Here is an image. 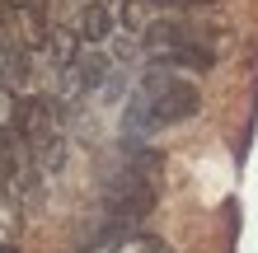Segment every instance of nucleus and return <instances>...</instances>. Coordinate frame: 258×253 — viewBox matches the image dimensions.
<instances>
[{
	"instance_id": "obj_8",
	"label": "nucleus",
	"mask_w": 258,
	"mask_h": 253,
	"mask_svg": "<svg viewBox=\"0 0 258 253\" xmlns=\"http://www.w3.org/2000/svg\"><path fill=\"white\" fill-rule=\"evenodd\" d=\"M14 127H19V99L10 85H0V136H10Z\"/></svg>"
},
{
	"instance_id": "obj_7",
	"label": "nucleus",
	"mask_w": 258,
	"mask_h": 253,
	"mask_svg": "<svg viewBox=\"0 0 258 253\" xmlns=\"http://www.w3.org/2000/svg\"><path fill=\"white\" fill-rule=\"evenodd\" d=\"M89 253H169L155 234H141V230H108L103 239L89 244Z\"/></svg>"
},
{
	"instance_id": "obj_12",
	"label": "nucleus",
	"mask_w": 258,
	"mask_h": 253,
	"mask_svg": "<svg viewBox=\"0 0 258 253\" xmlns=\"http://www.w3.org/2000/svg\"><path fill=\"white\" fill-rule=\"evenodd\" d=\"M14 5H38V0H14Z\"/></svg>"
},
{
	"instance_id": "obj_9",
	"label": "nucleus",
	"mask_w": 258,
	"mask_h": 253,
	"mask_svg": "<svg viewBox=\"0 0 258 253\" xmlns=\"http://www.w3.org/2000/svg\"><path fill=\"white\" fill-rule=\"evenodd\" d=\"M14 75H24V61L5 47V42H0V85H10Z\"/></svg>"
},
{
	"instance_id": "obj_2",
	"label": "nucleus",
	"mask_w": 258,
	"mask_h": 253,
	"mask_svg": "<svg viewBox=\"0 0 258 253\" xmlns=\"http://www.w3.org/2000/svg\"><path fill=\"white\" fill-rule=\"evenodd\" d=\"M155 197H160V155L146 150L108 183L103 206H108V216H113V230H136V220L150 216Z\"/></svg>"
},
{
	"instance_id": "obj_3",
	"label": "nucleus",
	"mask_w": 258,
	"mask_h": 253,
	"mask_svg": "<svg viewBox=\"0 0 258 253\" xmlns=\"http://www.w3.org/2000/svg\"><path fill=\"white\" fill-rule=\"evenodd\" d=\"M216 47L221 42L207 33V28H192V24H178V19H160L146 28V52L155 66H192V70H211L216 66Z\"/></svg>"
},
{
	"instance_id": "obj_4",
	"label": "nucleus",
	"mask_w": 258,
	"mask_h": 253,
	"mask_svg": "<svg viewBox=\"0 0 258 253\" xmlns=\"http://www.w3.org/2000/svg\"><path fill=\"white\" fill-rule=\"evenodd\" d=\"M113 75V61L103 56L99 47H85V52H75L71 61L61 66V99L75 103V99H89L94 89H103Z\"/></svg>"
},
{
	"instance_id": "obj_1",
	"label": "nucleus",
	"mask_w": 258,
	"mask_h": 253,
	"mask_svg": "<svg viewBox=\"0 0 258 253\" xmlns=\"http://www.w3.org/2000/svg\"><path fill=\"white\" fill-rule=\"evenodd\" d=\"M202 108V89H197L183 70H169V66H150L141 85L132 89L127 108H122V131L132 145L150 141L155 131L174 127V122H188V117Z\"/></svg>"
},
{
	"instance_id": "obj_11",
	"label": "nucleus",
	"mask_w": 258,
	"mask_h": 253,
	"mask_svg": "<svg viewBox=\"0 0 258 253\" xmlns=\"http://www.w3.org/2000/svg\"><path fill=\"white\" fill-rule=\"evenodd\" d=\"M0 253H19V248H14V244H0Z\"/></svg>"
},
{
	"instance_id": "obj_10",
	"label": "nucleus",
	"mask_w": 258,
	"mask_h": 253,
	"mask_svg": "<svg viewBox=\"0 0 258 253\" xmlns=\"http://www.w3.org/2000/svg\"><path fill=\"white\" fill-rule=\"evenodd\" d=\"M155 10H197V5H216V0H150Z\"/></svg>"
},
{
	"instance_id": "obj_6",
	"label": "nucleus",
	"mask_w": 258,
	"mask_h": 253,
	"mask_svg": "<svg viewBox=\"0 0 258 253\" xmlns=\"http://www.w3.org/2000/svg\"><path fill=\"white\" fill-rule=\"evenodd\" d=\"M113 24H117V14L108 0H89V5H80V14H75V42H85V47H99L103 38L113 33Z\"/></svg>"
},
{
	"instance_id": "obj_5",
	"label": "nucleus",
	"mask_w": 258,
	"mask_h": 253,
	"mask_svg": "<svg viewBox=\"0 0 258 253\" xmlns=\"http://www.w3.org/2000/svg\"><path fill=\"white\" fill-rule=\"evenodd\" d=\"M33 159H28V145L19 136H0V183H5L10 197H28L33 192Z\"/></svg>"
}]
</instances>
